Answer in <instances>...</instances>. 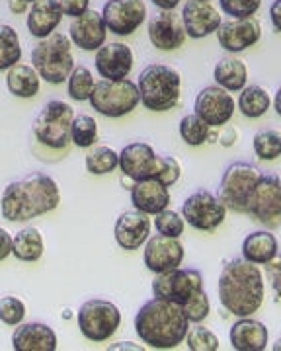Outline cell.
I'll list each match as a JSON object with an SVG mask.
<instances>
[{"instance_id": "5", "label": "cell", "mask_w": 281, "mask_h": 351, "mask_svg": "<svg viewBox=\"0 0 281 351\" xmlns=\"http://www.w3.org/2000/svg\"><path fill=\"white\" fill-rule=\"evenodd\" d=\"M32 66L49 84H63L75 69L71 51V38L64 34H51L41 39L32 51Z\"/></svg>"}, {"instance_id": "15", "label": "cell", "mask_w": 281, "mask_h": 351, "mask_svg": "<svg viewBox=\"0 0 281 351\" xmlns=\"http://www.w3.org/2000/svg\"><path fill=\"white\" fill-rule=\"evenodd\" d=\"M262 38V25L254 16L250 18H230L217 29L219 45L227 53H241L256 45Z\"/></svg>"}, {"instance_id": "17", "label": "cell", "mask_w": 281, "mask_h": 351, "mask_svg": "<svg viewBox=\"0 0 281 351\" xmlns=\"http://www.w3.org/2000/svg\"><path fill=\"white\" fill-rule=\"evenodd\" d=\"M143 260L149 271L153 274H164L170 269L180 267L184 262V246L178 239H170L164 234H156L153 239L147 240Z\"/></svg>"}, {"instance_id": "34", "label": "cell", "mask_w": 281, "mask_h": 351, "mask_svg": "<svg viewBox=\"0 0 281 351\" xmlns=\"http://www.w3.org/2000/svg\"><path fill=\"white\" fill-rule=\"evenodd\" d=\"M252 147L258 158L276 160L281 156V131L276 129H260L252 138Z\"/></svg>"}, {"instance_id": "29", "label": "cell", "mask_w": 281, "mask_h": 351, "mask_svg": "<svg viewBox=\"0 0 281 351\" xmlns=\"http://www.w3.org/2000/svg\"><path fill=\"white\" fill-rule=\"evenodd\" d=\"M6 86L16 98H34L38 96L39 86H41V76L34 66L18 63L14 64L12 69H8Z\"/></svg>"}, {"instance_id": "33", "label": "cell", "mask_w": 281, "mask_h": 351, "mask_svg": "<svg viewBox=\"0 0 281 351\" xmlns=\"http://www.w3.org/2000/svg\"><path fill=\"white\" fill-rule=\"evenodd\" d=\"M84 164L92 176L112 174L119 166V152H115L112 147H96L86 154Z\"/></svg>"}, {"instance_id": "30", "label": "cell", "mask_w": 281, "mask_h": 351, "mask_svg": "<svg viewBox=\"0 0 281 351\" xmlns=\"http://www.w3.org/2000/svg\"><path fill=\"white\" fill-rule=\"evenodd\" d=\"M12 254L20 262H38L43 256V237L36 226H26L16 232Z\"/></svg>"}, {"instance_id": "31", "label": "cell", "mask_w": 281, "mask_h": 351, "mask_svg": "<svg viewBox=\"0 0 281 351\" xmlns=\"http://www.w3.org/2000/svg\"><path fill=\"white\" fill-rule=\"evenodd\" d=\"M271 106V98H269L268 90L258 84H250V86H244L241 90V96L236 101V108L241 110L244 117L248 119H258L262 115H266V112Z\"/></svg>"}, {"instance_id": "43", "label": "cell", "mask_w": 281, "mask_h": 351, "mask_svg": "<svg viewBox=\"0 0 281 351\" xmlns=\"http://www.w3.org/2000/svg\"><path fill=\"white\" fill-rule=\"evenodd\" d=\"M182 308H184V313H186L190 322H193V324L204 322L205 318L209 316V313H211V302H209V297H207L205 289L201 293H197L192 301L186 302Z\"/></svg>"}, {"instance_id": "35", "label": "cell", "mask_w": 281, "mask_h": 351, "mask_svg": "<svg viewBox=\"0 0 281 351\" xmlns=\"http://www.w3.org/2000/svg\"><path fill=\"white\" fill-rule=\"evenodd\" d=\"M209 129L211 127L205 123L204 119H199L195 113L193 115H184L180 119V137L184 138L186 145L190 147H201L209 138Z\"/></svg>"}, {"instance_id": "37", "label": "cell", "mask_w": 281, "mask_h": 351, "mask_svg": "<svg viewBox=\"0 0 281 351\" xmlns=\"http://www.w3.org/2000/svg\"><path fill=\"white\" fill-rule=\"evenodd\" d=\"M71 138L77 145L78 149H90L94 145V141L98 138V123L94 117L80 113L73 119L71 127Z\"/></svg>"}, {"instance_id": "25", "label": "cell", "mask_w": 281, "mask_h": 351, "mask_svg": "<svg viewBox=\"0 0 281 351\" xmlns=\"http://www.w3.org/2000/svg\"><path fill=\"white\" fill-rule=\"evenodd\" d=\"M12 348L16 351H55L57 334L41 322L20 324L12 334Z\"/></svg>"}, {"instance_id": "52", "label": "cell", "mask_w": 281, "mask_h": 351, "mask_svg": "<svg viewBox=\"0 0 281 351\" xmlns=\"http://www.w3.org/2000/svg\"><path fill=\"white\" fill-rule=\"evenodd\" d=\"M110 350H140L139 346H131V341L127 343H117V346H112Z\"/></svg>"}, {"instance_id": "53", "label": "cell", "mask_w": 281, "mask_h": 351, "mask_svg": "<svg viewBox=\"0 0 281 351\" xmlns=\"http://www.w3.org/2000/svg\"><path fill=\"white\" fill-rule=\"evenodd\" d=\"M271 350H273V351H281V338L278 339V341H276L273 346H271Z\"/></svg>"}, {"instance_id": "40", "label": "cell", "mask_w": 281, "mask_h": 351, "mask_svg": "<svg viewBox=\"0 0 281 351\" xmlns=\"http://www.w3.org/2000/svg\"><path fill=\"white\" fill-rule=\"evenodd\" d=\"M180 174H182V168H180V162L174 158V156H167V154H158V162H156V172H154V178L156 182H160L162 186H174L180 180Z\"/></svg>"}, {"instance_id": "26", "label": "cell", "mask_w": 281, "mask_h": 351, "mask_svg": "<svg viewBox=\"0 0 281 351\" xmlns=\"http://www.w3.org/2000/svg\"><path fill=\"white\" fill-rule=\"evenodd\" d=\"M131 203L135 209L147 215H158L168 209L170 191L156 180H143L131 186Z\"/></svg>"}, {"instance_id": "36", "label": "cell", "mask_w": 281, "mask_h": 351, "mask_svg": "<svg viewBox=\"0 0 281 351\" xmlns=\"http://www.w3.org/2000/svg\"><path fill=\"white\" fill-rule=\"evenodd\" d=\"M94 76L86 66L78 64L73 69V73L69 76V84H66V92L73 100L86 101L90 100V94L94 90Z\"/></svg>"}, {"instance_id": "48", "label": "cell", "mask_w": 281, "mask_h": 351, "mask_svg": "<svg viewBox=\"0 0 281 351\" xmlns=\"http://www.w3.org/2000/svg\"><path fill=\"white\" fill-rule=\"evenodd\" d=\"M151 2L160 10H174L180 4V0H151Z\"/></svg>"}, {"instance_id": "46", "label": "cell", "mask_w": 281, "mask_h": 351, "mask_svg": "<svg viewBox=\"0 0 281 351\" xmlns=\"http://www.w3.org/2000/svg\"><path fill=\"white\" fill-rule=\"evenodd\" d=\"M12 244H14V237H10V232L6 228L0 226V262L6 260L10 254H12Z\"/></svg>"}, {"instance_id": "39", "label": "cell", "mask_w": 281, "mask_h": 351, "mask_svg": "<svg viewBox=\"0 0 281 351\" xmlns=\"http://www.w3.org/2000/svg\"><path fill=\"white\" fill-rule=\"evenodd\" d=\"M154 226H156V232H158V234H164V237H170V239H180V237L184 234L186 221H184V217L180 213H176V211L164 209V211H160V213L156 215Z\"/></svg>"}, {"instance_id": "20", "label": "cell", "mask_w": 281, "mask_h": 351, "mask_svg": "<svg viewBox=\"0 0 281 351\" xmlns=\"http://www.w3.org/2000/svg\"><path fill=\"white\" fill-rule=\"evenodd\" d=\"M108 25L103 22L102 12L86 10L82 16L73 18L69 27V38L82 51H98L106 43Z\"/></svg>"}, {"instance_id": "9", "label": "cell", "mask_w": 281, "mask_h": 351, "mask_svg": "<svg viewBox=\"0 0 281 351\" xmlns=\"http://www.w3.org/2000/svg\"><path fill=\"white\" fill-rule=\"evenodd\" d=\"M78 328L90 341H106L114 336L121 324V313L114 302L106 299H90L77 314Z\"/></svg>"}, {"instance_id": "14", "label": "cell", "mask_w": 281, "mask_h": 351, "mask_svg": "<svg viewBox=\"0 0 281 351\" xmlns=\"http://www.w3.org/2000/svg\"><path fill=\"white\" fill-rule=\"evenodd\" d=\"M103 22L115 36H131L147 18L143 0H108L102 8Z\"/></svg>"}, {"instance_id": "47", "label": "cell", "mask_w": 281, "mask_h": 351, "mask_svg": "<svg viewBox=\"0 0 281 351\" xmlns=\"http://www.w3.org/2000/svg\"><path fill=\"white\" fill-rule=\"evenodd\" d=\"M269 20L276 27V32H281V0H273L269 6Z\"/></svg>"}, {"instance_id": "23", "label": "cell", "mask_w": 281, "mask_h": 351, "mask_svg": "<svg viewBox=\"0 0 281 351\" xmlns=\"http://www.w3.org/2000/svg\"><path fill=\"white\" fill-rule=\"evenodd\" d=\"M230 346L236 351H264L268 348L269 332L264 322L244 316L234 322L229 332Z\"/></svg>"}, {"instance_id": "27", "label": "cell", "mask_w": 281, "mask_h": 351, "mask_svg": "<svg viewBox=\"0 0 281 351\" xmlns=\"http://www.w3.org/2000/svg\"><path fill=\"white\" fill-rule=\"evenodd\" d=\"M213 78L221 88L229 92H241L248 82V66L243 59L229 53L217 61L213 69Z\"/></svg>"}, {"instance_id": "50", "label": "cell", "mask_w": 281, "mask_h": 351, "mask_svg": "<svg viewBox=\"0 0 281 351\" xmlns=\"http://www.w3.org/2000/svg\"><path fill=\"white\" fill-rule=\"evenodd\" d=\"M8 8L16 14H22L27 10V2H24V0H8Z\"/></svg>"}, {"instance_id": "49", "label": "cell", "mask_w": 281, "mask_h": 351, "mask_svg": "<svg viewBox=\"0 0 281 351\" xmlns=\"http://www.w3.org/2000/svg\"><path fill=\"white\" fill-rule=\"evenodd\" d=\"M236 137H239L236 129H227V133L221 137V145H223V147H230L232 143H236Z\"/></svg>"}, {"instance_id": "6", "label": "cell", "mask_w": 281, "mask_h": 351, "mask_svg": "<svg viewBox=\"0 0 281 351\" xmlns=\"http://www.w3.org/2000/svg\"><path fill=\"white\" fill-rule=\"evenodd\" d=\"M88 101L103 117H123L139 106V86L129 78L123 80L102 78L100 82L94 84Z\"/></svg>"}, {"instance_id": "12", "label": "cell", "mask_w": 281, "mask_h": 351, "mask_svg": "<svg viewBox=\"0 0 281 351\" xmlns=\"http://www.w3.org/2000/svg\"><path fill=\"white\" fill-rule=\"evenodd\" d=\"M204 291V276L197 269H170L164 274H156L153 281V295L158 299H167L184 306L192 301L197 293Z\"/></svg>"}, {"instance_id": "10", "label": "cell", "mask_w": 281, "mask_h": 351, "mask_svg": "<svg viewBox=\"0 0 281 351\" xmlns=\"http://www.w3.org/2000/svg\"><path fill=\"white\" fill-rule=\"evenodd\" d=\"M248 213L266 228L281 226V178L262 174L248 197Z\"/></svg>"}, {"instance_id": "16", "label": "cell", "mask_w": 281, "mask_h": 351, "mask_svg": "<svg viewBox=\"0 0 281 351\" xmlns=\"http://www.w3.org/2000/svg\"><path fill=\"white\" fill-rule=\"evenodd\" d=\"M186 25L182 14L174 10H160L149 20V39L156 49L174 51L186 43Z\"/></svg>"}, {"instance_id": "7", "label": "cell", "mask_w": 281, "mask_h": 351, "mask_svg": "<svg viewBox=\"0 0 281 351\" xmlns=\"http://www.w3.org/2000/svg\"><path fill=\"white\" fill-rule=\"evenodd\" d=\"M75 112L71 104L63 100H51L43 106V110L34 121V135L41 145L61 151L66 149L71 138V127H73Z\"/></svg>"}, {"instance_id": "19", "label": "cell", "mask_w": 281, "mask_h": 351, "mask_svg": "<svg viewBox=\"0 0 281 351\" xmlns=\"http://www.w3.org/2000/svg\"><path fill=\"white\" fill-rule=\"evenodd\" d=\"M96 71L102 78L108 80H123L127 78L131 69H133V51L129 45L121 41H112L103 43L100 49L96 51Z\"/></svg>"}, {"instance_id": "11", "label": "cell", "mask_w": 281, "mask_h": 351, "mask_svg": "<svg viewBox=\"0 0 281 351\" xmlns=\"http://www.w3.org/2000/svg\"><path fill=\"white\" fill-rule=\"evenodd\" d=\"M182 217L195 230L213 232L225 223L227 217V205L221 201L219 195L211 193L209 189H197L193 191L182 205Z\"/></svg>"}, {"instance_id": "45", "label": "cell", "mask_w": 281, "mask_h": 351, "mask_svg": "<svg viewBox=\"0 0 281 351\" xmlns=\"http://www.w3.org/2000/svg\"><path fill=\"white\" fill-rule=\"evenodd\" d=\"M90 0H61V8H63L64 16L71 18H78L82 14L90 10Z\"/></svg>"}, {"instance_id": "8", "label": "cell", "mask_w": 281, "mask_h": 351, "mask_svg": "<svg viewBox=\"0 0 281 351\" xmlns=\"http://www.w3.org/2000/svg\"><path fill=\"white\" fill-rule=\"evenodd\" d=\"M262 172L256 164L234 162L227 166L221 178L219 197L234 213H248V197L254 189Z\"/></svg>"}, {"instance_id": "28", "label": "cell", "mask_w": 281, "mask_h": 351, "mask_svg": "<svg viewBox=\"0 0 281 351\" xmlns=\"http://www.w3.org/2000/svg\"><path fill=\"white\" fill-rule=\"evenodd\" d=\"M280 252L278 239L269 230H256L243 242V258L256 265H268Z\"/></svg>"}, {"instance_id": "1", "label": "cell", "mask_w": 281, "mask_h": 351, "mask_svg": "<svg viewBox=\"0 0 281 351\" xmlns=\"http://www.w3.org/2000/svg\"><path fill=\"white\" fill-rule=\"evenodd\" d=\"M61 191L51 176L32 172L10 182L0 199V211L6 221L26 223L39 215L51 213L59 207Z\"/></svg>"}, {"instance_id": "22", "label": "cell", "mask_w": 281, "mask_h": 351, "mask_svg": "<svg viewBox=\"0 0 281 351\" xmlns=\"http://www.w3.org/2000/svg\"><path fill=\"white\" fill-rule=\"evenodd\" d=\"M115 242L123 250H139L151 234V219L139 209L125 211L115 221Z\"/></svg>"}, {"instance_id": "3", "label": "cell", "mask_w": 281, "mask_h": 351, "mask_svg": "<svg viewBox=\"0 0 281 351\" xmlns=\"http://www.w3.org/2000/svg\"><path fill=\"white\" fill-rule=\"evenodd\" d=\"M190 330V320L176 302L154 297L139 308L135 316V332L143 343L156 350L178 348Z\"/></svg>"}, {"instance_id": "32", "label": "cell", "mask_w": 281, "mask_h": 351, "mask_svg": "<svg viewBox=\"0 0 281 351\" xmlns=\"http://www.w3.org/2000/svg\"><path fill=\"white\" fill-rule=\"evenodd\" d=\"M22 59L20 36L12 25L0 24V71H8Z\"/></svg>"}, {"instance_id": "4", "label": "cell", "mask_w": 281, "mask_h": 351, "mask_svg": "<svg viewBox=\"0 0 281 351\" xmlns=\"http://www.w3.org/2000/svg\"><path fill=\"white\" fill-rule=\"evenodd\" d=\"M140 104L151 112H168L180 101L182 76L168 64H149L139 76Z\"/></svg>"}, {"instance_id": "2", "label": "cell", "mask_w": 281, "mask_h": 351, "mask_svg": "<svg viewBox=\"0 0 281 351\" xmlns=\"http://www.w3.org/2000/svg\"><path fill=\"white\" fill-rule=\"evenodd\" d=\"M217 291L219 301L227 313L239 318L252 316L264 302V276L256 263L236 258L223 267Z\"/></svg>"}, {"instance_id": "21", "label": "cell", "mask_w": 281, "mask_h": 351, "mask_svg": "<svg viewBox=\"0 0 281 351\" xmlns=\"http://www.w3.org/2000/svg\"><path fill=\"white\" fill-rule=\"evenodd\" d=\"M158 154L147 143H131L119 152V168L133 182L153 180Z\"/></svg>"}, {"instance_id": "24", "label": "cell", "mask_w": 281, "mask_h": 351, "mask_svg": "<svg viewBox=\"0 0 281 351\" xmlns=\"http://www.w3.org/2000/svg\"><path fill=\"white\" fill-rule=\"evenodd\" d=\"M63 16L61 0H36L27 12V29L34 38H49L61 24Z\"/></svg>"}, {"instance_id": "42", "label": "cell", "mask_w": 281, "mask_h": 351, "mask_svg": "<svg viewBox=\"0 0 281 351\" xmlns=\"http://www.w3.org/2000/svg\"><path fill=\"white\" fill-rule=\"evenodd\" d=\"M219 4L230 18H250L260 10L262 0H219Z\"/></svg>"}, {"instance_id": "18", "label": "cell", "mask_w": 281, "mask_h": 351, "mask_svg": "<svg viewBox=\"0 0 281 351\" xmlns=\"http://www.w3.org/2000/svg\"><path fill=\"white\" fill-rule=\"evenodd\" d=\"M182 20L188 38L192 39L207 38L223 24L219 8L211 0H190L182 10Z\"/></svg>"}, {"instance_id": "41", "label": "cell", "mask_w": 281, "mask_h": 351, "mask_svg": "<svg viewBox=\"0 0 281 351\" xmlns=\"http://www.w3.org/2000/svg\"><path fill=\"white\" fill-rule=\"evenodd\" d=\"M26 316V304L18 297H2L0 299V320L8 326L22 324Z\"/></svg>"}, {"instance_id": "51", "label": "cell", "mask_w": 281, "mask_h": 351, "mask_svg": "<svg viewBox=\"0 0 281 351\" xmlns=\"http://www.w3.org/2000/svg\"><path fill=\"white\" fill-rule=\"evenodd\" d=\"M273 108H276V112L281 117V86L278 88V92H276V98H273Z\"/></svg>"}, {"instance_id": "44", "label": "cell", "mask_w": 281, "mask_h": 351, "mask_svg": "<svg viewBox=\"0 0 281 351\" xmlns=\"http://www.w3.org/2000/svg\"><path fill=\"white\" fill-rule=\"evenodd\" d=\"M268 277L273 293L281 299V252H278V256L268 263Z\"/></svg>"}, {"instance_id": "38", "label": "cell", "mask_w": 281, "mask_h": 351, "mask_svg": "<svg viewBox=\"0 0 281 351\" xmlns=\"http://www.w3.org/2000/svg\"><path fill=\"white\" fill-rule=\"evenodd\" d=\"M188 348L192 351H217L219 350V338L209 330L201 326V322H197L195 326L188 330Z\"/></svg>"}, {"instance_id": "13", "label": "cell", "mask_w": 281, "mask_h": 351, "mask_svg": "<svg viewBox=\"0 0 281 351\" xmlns=\"http://www.w3.org/2000/svg\"><path fill=\"white\" fill-rule=\"evenodd\" d=\"M193 113L209 127H223L229 123L234 113V98L230 96L229 90L219 84L205 86L195 98Z\"/></svg>"}, {"instance_id": "54", "label": "cell", "mask_w": 281, "mask_h": 351, "mask_svg": "<svg viewBox=\"0 0 281 351\" xmlns=\"http://www.w3.org/2000/svg\"><path fill=\"white\" fill-rule=\"evenodd\" d=\"M24 2H27V4H29V2H32V4H34V2H36V0H24Z\"/></svg>"}]
</instances>
